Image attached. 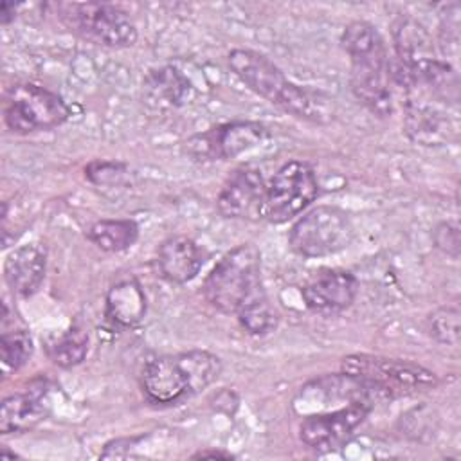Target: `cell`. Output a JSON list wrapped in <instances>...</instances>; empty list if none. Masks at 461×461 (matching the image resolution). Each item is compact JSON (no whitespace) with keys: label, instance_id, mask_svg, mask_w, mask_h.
Listing matches in <instances>:
<instances>
[{"label":"cell","instance_id":"1","mask_svg":"<svg viewBox=\"0 0 461 461\" xmlns=\"http://www.w3.org/2000/svg\"><path fill=\"white\" fill-rule=\"evenodd\" d=\"M349 56V85L353 95L375 115L393 113L391 58L380 31L364 20L348 23L340 36Z\"/></svg>","mask_w":461,"mask_h":461},{"label":"cell","instance_id":"2","mask_svg":"<svg viewBox=\"0 0 461 461\" xmlns=\"http://www.w3.org/2000/svg\"><path fill=\"white\" fill-rule=\"evenodd\" d=\"M227 63L241 83L283 112L312 122H324L331 117L319 94L290 81L267 56L250 49H232Z\"/></svg>","mask_w":461,"mask_h":461},{"label":"cell","instance_id":"3","mask_svg":"<svg viewBox=\"0 0 461 461\" xmlns=\"http://www.w3.org/2000/svg\"><path fill=\"white\" fill-rule=\"evenodd\" d=\"M221 360L209 351L191 349L151 358L142 367L140 387L153 405H178L218 380Z\"/></svg>","mask_w":461,"mask_h":461},{"label":"cell","instance_id":"4","mask_svg":"<svg viewBox=\"0 0 461 461\" xmlns=\"http://www.w3.org/2000/svg\"><path fill=\"white\" fill-rule=\"evenodd\" d=\"M205 301L221 313H234L252 297L265 292L261 256L252 243L229 250L203 281Z\"/></svg>","mask_w":461,"mask_h":461},{"label":"cell","instance_id":"5","mask_svg":"<svg viewBox=\"0 0 461 461\" xmlns=\"http://www.w3.org/2000/svg\"><path fill=\"white\" fill-rule=\"evenodd\" d=\"M58 20L76 36L106 49H124L137 41L131 16L119 5L106 2H54Z\"/></svg>","mask_w":461,"mask_h":461},{"label":"cell","instance_id":"6","mask_svg":"<svg viewBox=\"0 0 461 461\" xmlns=\"http://www.w3.org/2000/svg\"><path fill=\"white\" fill-rule=\"evenodd\" d=\"M340 369L348 375L358 376L380 387L384 393L389 394L391 400L427 391L438 384L436 373H432L430 369L411 360L389 358L380 355H348L342 358Z\"/></svg>","mask_w":461,"mask_h":461},{"label":"cell","instance_id":"7","mask_svg":"<svg viewBox=\"0 0 461 461\" xmlns=\"http://www.w3.org/2000/svg\"><path fill=\"white\" fill-rule=\"evenodd\" d=\"M353 238L355 227L344 209L319 205L292 225L288 243L303 258H326L348 249Z\"/></svg>","mask_w":461,"mask_h":461},{"label":"cell","instance_id":"8","mask_svg":"<svg viewBox=\"0 0 461 461\" xmlns=\"http://www.w3.org/2000/svg\"><path fill=\"white\" fill-rule=\"evenodd\" d=\"M70 117V106L52 90L34 83L13 85L4 101L5 126L20 135L52 130Z\"/></svg>","mask_w":461,"mask_h":461},{"label":"cell","instance_id":"9","mask_svg":"<svg viewBox=\"0 0 461 461\" xmlns=\"http://www.w3.org/2000/svg\"><path fill=\"white\" fill-rule=\"evenodd\" d=\"M319 194L313 167L304 160L285 162L265 189L261 218L270 223H285L301 214Z\"/></svg>","mask_w":461,"mask_h":461},{"label":"cell","instance_id":"10","mask_svg":"<svg viewBox=\"0 0 461 461\" xmlns=\"http://www.w3.org/2000/svg\"><path fill=\"white\" fill-rule=\"evenodd\" d=\"M384 400L391 398L380 387L342 371L339 375H324L308 382L301 387L294 403L297 411L312 414L330 411V407L335 405L342 407L355 402H367L375 405Z\"/></svg>","mask_w":461,"mask_h":461},{"label":"cell","instance_id":"11","mask_svg":"<svg viewBox=\"0 0 461 461\" xmlns=\"http://www.w3.org/2000/svg\"><path fill=\"white\" fill-rule=\"evenodd\" d=\"M373 407L367 402H355L339 409L304 414L299 423V439L315 452L337 450L353 438Z\"/></svg>","mask_w":461,"mask_h":461},{"label":"cell","instance_id":"12","mask_svg":"<svg viewBox=\"0 0 461 461\" xmlns=\"http://www.w3.org/2000/svg\"><path fill=\"white\" fill-rule=\"evenodd\" d=\"M268 135V128L258 121H232L191 137L185 148L196 160H225L256 148Z\"/></svg>","mask_w":461,"mask_h":461},{"label":"cell","instance_id":"13","mask_svg":"<svg viewBox=\"0 0 461 461\" xmlns=\"http://www.w3.org/2000/svg\"><path fill=\"white\" fill-rule=\"evenodd\" d=\"M358 281L344 268H321L301 288V297L308 310L321 315L340 313L357 297Z\"/></svg>","mask_w":461,"mask_h":461},{"label":"cell","instance_id":"14","mask_svg":"<svg viewBox=\"0 0 461 461\" xmlns=\"http://www.w3.org/2000/svg\"><path fill=\"white\" fill-rule=\"evenodd\" d=\"M265 180L258 167L240 166L223 182L216 209L223 218H261V203L265 196Z\"/></svg>","mask_w":461,"mask_h":461},{"label":"cell","instance_id":"15","mask_svg":"<svg viewBox=\"0 0 461 461\" xmlns=\"http://www.w3.org/2000/svg\"><path fill=\"white\" fill-rule=\"evenodd\" d=\"M50 411L49 384L38 380L27 391L4 398L0 405V432H25L38 425Z\"/></svg>","mask_w":461,"mask_h":461},{"label":"cell","instance_id":"16","mask_svg":"<svg viewBox=\"0 0 461 461\" xmlns=\"http://www.w3.org/2000/svg\"><path fill=\"white\" fill-rule=\"evenodd\" d=\"M394 58L393 72H411L416 67L439 58L429 31L412 16H400L393 25Z\"/></svg>","mask_w":461,"mask_h":461},{"label":"cell","instance_id":"17","mask_svg":"<svg viewBox=\"0 0 461 461\" xmlns=\"http://www.w3.org/2000/svg\"><path fill=\"white\" fill-rule=\"evenodd\" d=\"M205 263L203 249L191 238L176 234L164 240L157 252L160 276L175 285H184L198 276Z\"/></svg>","mask_w":461,"mask_h":461},{"label":"cell","instance_id":"18","mask_svg":"<svg viewBox=\"0 0 461 461\" xmlns=\"http://www.w3.org/2000/svg\"><path fill=\"white\" fill-rule=\"evenodd\" d=\"M47 268V252L40 243H27L14 249L4 263V276L18 297H31L41 286Z\"/></svg>","mask_w":461,"mask_h":461},{"label":"cell","instance_id":"19","mask_svg":"<svg viewBox=\"0 0 461 461\" xmlns=\"http://www.w3.org/2000/svg\"><path fill=\"white\" fill-rule=\"evenodd\" d=\"M146 295L137 279H121L106 292V317L121 326L131 328L146 315Z\"/></svg>","mask_w":461,"mask_h":461},{"label":"cell","instance_id":"20","mask_svg":"<svg viewBox=\"0 0 461 461\" xmlns=\"http://www.w3.org/2000/svg\"><path fill=\"white\" fill-rule=\"evenodd\" d=\"M191 94L189 81L173 67L151 70L144 81V101L155 108L182 106Z\"/></svg>","mask_w":461,"mask_h":461},{"label":"cell","instance_id":"21","mask_svg":"<svg viewBox=\"0 0 461 461\" xmlns=\"http://www.w3.org/2000/svg\"><path fill=\"white\" fill-rule=\"evenodd\" d=\"M88 241L104 252H122L139 240L135 220H99L86 230Z\"/></svg>","mask_w":461,"mask_h":461},{"label":"cell","instance_id":"22","mask_svg":"<svg viewBox=\"0 0 461 461\" xmlns=\"http://www.w3.org/2000/svg\"><path fill=\"white\" fill-rule=\"evenodd\" d=\"M236 317H238L241 328L249 335H256V337L268 335L277 326V313L272 308L267 292H261L256 297L249 299L236 312Z\"/></svg>","mask_w":461,"mask_h":461},{"label":"cell","instance_id":"23","mask_svg":"<svg viewBox=\"0 0 461 461\" xmlns=\"http://www.w3.org/2000/svg\"><path fill=\"white\" fill-rule=\"evenodd\" d=\"M86 353H88V335L79 328H70L49 346L50 360L63 369H70L81 364Z\"/></svg>","mask_w":461,"mask_h":461},{"label":"cell","instance_id":"24","mask_svg":"<svg viewBox=\"0 0 461 461\" xmlns=\"http://www.w3.org/2000/svg\"><path fill=\"white\" fill-rule=\"evenodd\" d=\"M32 339L25 330L4 331L0 339L2 366L5 371H18L32 357Z\"/></svg>","mask_w":461,"mask_h":461},{"label":"cell","instance_id":"25","mask_svg":"<svg viewBox=\"0 0 461 461\" xmlns=\"http://www.w3.org/2000/svg\"><path fill=\"white\" fill-rule=\"evenodd\" d=\"M427 333L439 344L457 346L459 344V308L439 306L425 321Z\"/></svg>","mask_w":461,"mask_h":461},{"label":"cell","instance_id":"26","mask_svg":"<svg viewBox=\"0 0 461 461\" xmlns=\"http://www.w3.org/2000/svg\"><path fill=\"white\" fill-rule=\"evenodd\" d=\"M126 173V166L115 160H92L85 166V176L95 185L117 184Z\"/></svg>","mask_w":461,"mask_h":461},{"label":"cell","instance_id":"27","mask_svg":"<svg viewBox=\"0 0 461 461\" xmlns=\"http://www.w3.org/2000/svg\"><path fill=\"white\" fill-rule=\"evenodd\" d=\"M434 243L439 250H443L447 256L457 259L461 238H459V227L456 221H441L434 232H432Z\"/></svg>","mask_w":461,"mask_h":461},{"label":"cell","instance_id":"28","mask_svg":"<svg viewBox=\"0 0 461 461\" xmlns=\"http://www.w3.org/2000/svg\"><path fill=\"white\" fill-rule=\"evenodd\" d=\"M16 9H18V4L4 2V4L0 5V23H2V25H7V23L16 16Z\"/></svg>","mask_w":461,"mask_h":461},{"label":"cell","instance_id":"29","mask_svg":"<svg viewBox=\"0 0 461 461\" xmlns=\"http://www.w3.org/2000/svg\"><path fill=\"white\" fill-rule=\"evenodd\" d=\"M193 459H207V457H220V459H232L234 454L225 452V450H198L196 454L191 456Z\"/></svg>","mask_w":461,"mask_h":461}]
</instances>
